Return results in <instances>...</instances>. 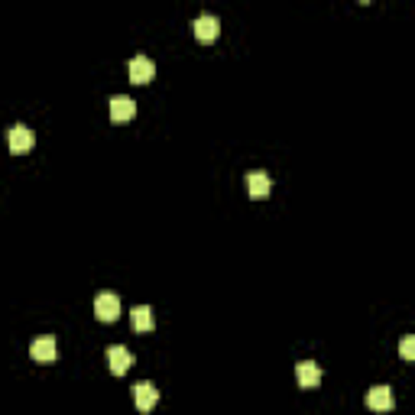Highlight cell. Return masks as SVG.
<instances>
[{
	"mask_svg": "<svg viewBox=\"0 0 415 415\" xmlns=\"http://www.w3.org/2000/svg\"><path fill=\"white\" fill-rule=\"evenodd\" d=\"M133 399H137V409H140V412H149V409L159 402V390H156L149 380H140V383L133 386Z\"/></svg>",
	"mask_w": 415,
	"mask_h": 415,
	"instance_id": "5",
	"label": "cell"
},
{
	"mask_svg": "<svg viewBox=\"0 0 415 415\" xmlns=\"http://www.w3.org/2000/svg\"><path fill=\"white\" fill-rule=\"evenodd\" d=\"M130 315H133V328H137V331H149V328H153V308H149V305H137Z\"/></svg>",
	"mask_w": 415,
	"mask_h": 415,
	"instance_id": "12",
	"label": "cell"
},
{
	"mask_svg": "<svg viewBox=\"0 0 415 415\" xmlns=\"http://www.w3.org/2000/svg\"><path fill=\"white\" fill-rule=\"evenodd\" d=\"M127 75H130L133 85H147L149 78L156 75V65L147 59V55H133V59L127 62Z\"/></svg>",
	"mask_w": 415,
	"mask_h": 415,
	"instance_id": "3",
	"label": "cell"
},
{
	"mask_svg": "<svg viewBox=\"0 0 415 415\" xmlns=\"http://www.w3.org/2000/svg\"><path fill=\"white\" fill-rule=\"evenodd\" d=\"M295 380H299L302 390H315V386L322 383V367H318L315 360H302L299 367H295Z\"/></svg>",
	"mask_w": 415,
	"mask_h": 415,
	"instance_id": "6",
	"label": "cell"
},
{
	"mask_svg": "<svg viewBox=\"0 0 415 415\" xmlns=\"http://www.w3.org/2000/svg\"><path fill=\"white\" fill-rule=\"evenodd\" d=\"M33 147H36V133H33V127H26V123L10 127V153H30Z\"/></svg>",
	"mask_w": 415,
	"mask_h": 415,
	"instance_id": "1",
	"label": "cell"
},
{
	"mask_svg": "<svg viewBox=\"0 0 415 415\" xmlns=\"http://www.w3.org/2000/svg\"><path fill=\"white\" fill-rule=\"evenodd\" d=\"M108 363H110V373H114V377H123V373L133 367V354L127 351V347L114 344V347L108 351Z\"/></svg>",
	"mask_w": 415,
	"mask_h": 415,
	"instance_id": "8",
	"label": "cell"
},
{
	"mask_svg": "<svg viewBox=\"0 0 415 415\" xmlns=\"http://www.w3.org/2000/svg\"><path fill=\"white\" fill-rule=\"evenodd\" d=\"M133 114H137V101L133 98H127V94L110 98V120L123 123V120H133Z\"/></svg>",
	"mask_w": 415,
	"mask_h": 415,
	"instance_id": "9",
	"label": "cell"
},
{
	"mask_svg": "<svg viewBox=\"0 0 415 415\" xmlns=\"http://www.w3.org/2000/svg\"><path fill=\"white\" fill-rule=\"evenodd\" d=\"M399 354H402V360H412V357H415V338H412V334H406V338H402Z\"/></svg>",
	"mask_w": 415,
	"mask_h": 415,
	"instance_id": "13",
	"label": "cell"
},
{
	"mask_svg": "<svg viewBox=\"0 0 415 415\" xmlns=\"http://www.w3.org/2000/svg\"><path fill=\"white\" fill-rule=\"evenodd\" d=\"M367 406L373 409V412H390V409L396 406V396H392L390 386H373V390L367 392Z\"/></svg>",
	"mask_w": 415,
	"mask_h": 415,
	"instance_id": "7",
	"label": "cell"
},
{
	"mask_svg": "<svg viewBox=\"0 0 415 415\" xmlns=\"http://www.w3.org/2000/svg\"><path fill=\"white\" fill-rule=\"evenodd\" d=\"M94 315H98V322H117L120 318V299L114 292H101L94 299Z\"/></svg>",
	"mask_w": 415,
	"mask_h": 415,
	"instance_id": "2",
	"label": "cell"
},
{
	"mask_svg": "<svg viewBox=\"0 0 415 415\" xmlns=\"http://www.w3.org/2000/svg\"><path fill=\"white\" fill-rule=\"evenodd\" d=\"M246 188H250V195H254V198H266L273 185H269L266 172H250V176H246Z\"/></svg>",
	"mask_w": 415,
	"mask_h": 415,
	"instance_id": "11",
	"label": "cell"
},
{
	"mask_svg": "<svg viewBox=\"0 0 415 415\" xmlns=\"http://www.w3.org/2000/svg\"><path fill=\"white\" fill-rule=\"evenodd\" d=\"M217 33H221V23H217V16L201 13L198 20H195V36H198L201 42H215Z\"/></svg>",
	"mask_w": 415,
	"mask_h": 415,
	"instance_id": "10",
	"label": "cell"
},
{
	"mask_svg": "<svg viewBox=\"0 0 415 415\" xmlns=\"http://www.w3.org/2000/svg\"><path fill=\"white\" fill-rule=\"evenodd\" d=\"M30 357H33L36 363H52L55 357H59V347H55V338H49V334H39V338L30 344Z\"/></svg>",
	"mask_w": 415,
	"mask_h": 415,
	"instance_id": "4",
	"label": "cell"
}]
</instances>
